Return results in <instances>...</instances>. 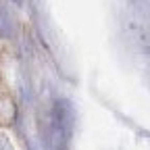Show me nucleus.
Segmentation results:
<instances>
[]
</instances>
